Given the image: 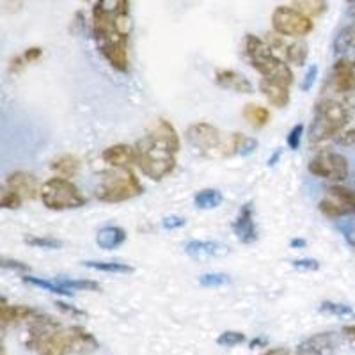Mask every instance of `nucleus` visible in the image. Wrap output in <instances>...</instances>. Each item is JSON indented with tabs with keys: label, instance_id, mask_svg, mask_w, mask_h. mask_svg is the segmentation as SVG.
<instances>
[{
	"label": "nucleus",
	"instance_id": "obj_1",
	"mask_svg": "<svg viewBox=\"0 0 355 355\" xmlns=\"http://www.w3.org/2000/svg\"><path fill=\"white\" fill-rule=\"evenodd\" d=\"M182 148V141L176 128L167 119H158L141 141L135 142L139 167L146 178L162 182L176 169V155Z\"/></svg>",
	"mask_w": 355,
	"mask_h": 355
},
{
	"label": "nucleus",
	"instance_id": "obj_2",
	"mask_svg": "<svg viewBox=\"0 0 355 355\" xmlns=\"http://www.w3.org/2000/svg\"><path fill=\"white\" fill-rule=\"evenodd\" d=\"M82 343L75 329H62L55 318L37 315L31 325L27 347L37 355H69Z\"/></svg>",
	"mask_w": 355,
	"mask_h": 355
},
{
	"label": "nucleus",
	"instance_id": "obj_3",
	"mask_svg": "<svg viewBox=\"0 0 355 355\" xmlns=\"http://www.w3.org/2000/svg\"><path fill=\"white\" fill-rule=\"evenodd\" d=\"M245 55L249 59L250 66L261 75L265 80L275 82V84H283L290 87L295 80V75L288 62L279 59L270 49V44L266 43L261 37L254 34H247L245 36Z\"/></svg>",
	"mask_w": 355,
	"mask_h": 355
},
{
	"label": "nucleus",
	"instance_id": "obj_4",
	"mask_svg": "<svg viewBox=\"0 0 355 355\" xmlns=\"http://www.w3.org/2000/svg\"><path fill=\"white\" fill-rule=\"evenodd\" d=\"M350 114L343 101L338 100H322L316 103L315 116L309 126L311 144H322L331 139H338V135L345 132L350 123Z\"/></svg>",
	"mask_w": 355,
	"mask_h": 355
},
{
	"label": "nucleus",
	"instance_id": "obj_5",
	"mask_svg": "<svg viewBox=\"0 0 355 355\" xmlns=\"http://www.w3.org/2000/svg\"><path fill=\"white\" fill-rule=\"evenodd\" d=\"M144 192V187L130 167H112L103 173L96 187V199L101 202H125Z\"/></svg>",
	"mask_w": 355,
	"mask_h": 355
},
{
	"label": "nucleus",
	"instance_id": "obj_6",
	"mask_svg": "<svg viewBox=\"0 0 355 355\" xmlns=\"http://www.w3.org/2000/svg\"><path fill=\"white\" fill-rule=\"evenodd\" d=\"M41 202L44 208L52 211H66V210H77L87 202L85 196L82 194L71 180L68 178H50L49 182L41 185Z\"/></svg>",
	"mask_w": 355,
	"mask_h": 355
},
{
	"label": "nucleus",
	"instance_id": "obj_7",
	"mask_svg": "<svg viewBox=\"0 0 355 355\" xmlns=\"http://www.w3.org/2000/svg\"><path fill=\"white\" fill-rule=\"evenodd\" d=\"M185 139L202 157H230L231 135L222 133L217 126L199 121L190 125L185 132Z\"/></svg>",
	"mask_w": 355,
	"mask_h": 355
},
{
	"label": "nucleus",
	"instance_id": "obj_8",
	"mask_svg": "<svg viewBox=\"0 0 355 355\" xmlns=\"http://www.w3.org/2000/svg\"><path fill=\"white\" fill-rule=\"evenodd\" d=\"M272 27L274 33L283 37H304L313 33L315 24L313 18L288 6H277L272 12Z\"/></svg>",
	"mask_w": 355,
	"mask_h": 355
},
{
	"label": "nucleus",
	"instance_id": "obj_9",
	"mask_svg": "<svg viewBox=\"0 0 355 355\" xmlns=\"http://www.w3.org/2000/svg\"><path fill=\"white\" fill-rule=\"evenodd\" d=\"M307 171L320 180H327L332 183L345 182L350 174L347 157L334 151H322L315 155L307 164Z\"/></svg>",
	"mask_w": 355,
	"mask_h": 355
},
{
	"label": "nucleus",
	"instance_id": "obj_10",
	"mask_svg": "<svg viewBox=\"0 0 355 355\" xmlns=\"http://www.w3.org/2000/svg\"><path fill=\"white\" fill-rule=\"evenodd\" d=\"M318 210L323 217L341 218L355 214V190L334 183L325 190V196L318 202Z\"/></svg>",
	"mask_w": 355,
	"mask_h": 355
},
{
	"label": "nucleus",
	"instance_id": "obj_11",
	"mask_svg": "<svg viewBox=\"0 0 355 355\" xmlns=\"http://www.w3.org/2000/svg\"><path fill=\"white\" fill-rule=\"evenodd\" d=\"M98 49L101 55L105 57L110 68L119 73H126L130 69V57H128V37L119 33L109 34L105 37H98Z\"/></svg>",
	"mask_w": 355,
	"mask_h": 355
},
{
	"label": "nucleus",
	"instance_id": "obj_12",
	"mask_svg": "<svg viewBox=\"0 0 355 355\" xmlns=\"http://www.w3.org/2000/svg\"><path fill=\"white\" fill-rule=\"evenodd\" d=\"M233 231L236 234L239 242L250 245L258 240V227H256L254 220V208H252V202H245V205L240 208L239 215L233 222Z\"/></svg>",
	"mask_w": 355,
	"mask_h": 355
},
{
	"label": "nucleus",
	"instance_id": "obj_13",
	"mask_svg": "<svg viewBox=\"0 0 355 355\" xmlns=\"http://www.w3.org/2000/svg\"><path fill=\"white\" fill-rule=\"evenodd\" d=\"M6 189L17 192L24 199H36L41 194V185L37 178L27 171H15L6 178Z\"/></svg>",
	"mask_w": 355,
	"mask_h": 355
},
{
	"label": "nucleus",
	"instance_id": "obj_14",
	"mask_svg": "<svg viewBox=\"0 0 355 355\" xmlns=\"http://www.w3.org/2000/svg\"><path fill=\"white\" fill-rule=\"evenodd\" d=\"M338 348V336L336 332H318L309 336L297 347L300 355H332Z\"/></svg>",
	"mask_w": 355,
	"mask_h": 355
},
{
	"label": "nucleus",
	"instance_id": "obj_15",
	"mask_svg": "<svg viewBox=\"0 0 355 355\" xmlns=\"http://www.w3.org/2000/svg\"><path fill=\"white\" fill-rule=\"evenodd\" d=\"M332 87L336 93L348 94L355 91V59H339L332 68Z\"/></svg>",
	"mask_w": 355,
	"mask_h": 355
},
{
	"label": "nucleus",
	"instance_id": "obj_16",
	"mask_svg": "<svg viewBox=\"0 0 355 355\" xmlns=\"http://www.w3.org/2000/svg\"><path fill=\"white\" fill-rule=\"evenodd\" d=\"M215 82H217V85H220L222 89L234 91V93H254V85H252V82H250L245 75L234 71V69H217V73H215Z\"/></svg>",
	"mask_w": 355,
	"mask_h": 355
},
{
	"label": "nucleus",
	"instance_id": "obj_17",
	"mask_svg": "<svg viewBox=\"0 0 355 355\" xmlns=\"http://www.w3.org/2000/svg\"><path fill=\"white\" fill-rule=\"evenodd\" d=\"M101 160L109 164L110 167H132L137 162V150L130 144H114L109 146L103 153Z\"/></svg>",
	"mask_w": 355,
	"mask_h": 355
},
{
	"label": "nucleus",
	"instance_id": "obj_18",
	"mask_svg": "<svg viewBox=\"0 0 355 355\" xmlns=\"http://www.w3.org/2000/svg\"><path fill=\"white\" fill-rule=\"evenodd\" d=\"M259 91H261L263 96L268 100V103L277 107V109L288 107V103H290L291 100L290 87H286V85L283 84H275V82L265 80V78H261V82H259Z\"/></svg>",
	"mask_w": 355,
	"mask_h": 355
},
{
	"label": "nucleus",
	"instance_id": "obj_19",
	"mask_svg": "<svg viewBox=\"0 0 355 355\" xmlns=\"http://www.w3.org/2000/svg\"><path fill=\"white\" fill-rule=\"evenodd\" d=\"M0 315H2V325L8 327V325L20 323L24 322V320H34L40 313L28 306H11V304H8V300L2 299Z\"/></svg>",
	"mask_w": 355,
	"mask_h": 355
},
{
	"label": "nucleus",
	"instance_id": "obj_20",
	"mask_svg": "<svg viewBox=\"0 0 355 355\" xmlns=\"http://www.w3.org/2000/svg\"><path fill=\"white\" fill-rule=\"evenodd\" d=\"M126 242V231L119 226H103L96 233V245L103 250L119 249Z\"/></svg>",
	"mask_w": 355,
	"mask_h": 355
},
{
	"label": "nucleus",
	"instance_id": "obj_21",
	"mask_svg": "<svg viewBox=\"0 0 355 355\" xmlns=\"http://www.w3.org/2000/svg\"><path fill=\"white\" fill-rule=\"evenodd\" d=\"M130 0H98L93 9V17L117 18L121 15H128Z\"/></svg>",
	"mask_w": 355,
	"mask_h": 355
},
{
	"label": "nucleus",
	"instance_id": "obj_22",
	"mask_svg": "<svg viewBox=\"0 0 355 355\" xmlns=\"http://www.w3.org/2000/svg\"><path fill=\"white\" fill-rule=\"evenodd\" d=\"M242 116L243 119L252 126V128L259 130V128H265V126L270 123L272 114L266 107L258 105V103H247V105L243 107Z\"/></svg>",
	"mask_w": 355,
	"mask_h": 355
},
{
	"label": "nucleus",
	"instance_id": "obj_23",
	"mask_svg": "<svg viewBox=\"0 0 355 355\" xmlns=\"http://www.w3.org/2000/svg\"><path fill=\"white\" fill-rule=\"evenodd\" d=\"M222 245L211 240H190L185 243V252L192 258H210L220 254Z\"/></svg>",
	"mask_w": 355,
	"mask_h": 355
},
{
	"label": "nucleus",
	"instance_id": "obj_24",
	"mask_svg": "<svg viewBox=\"0 0 355 355\" xmlns=\"http://www.w3.org/2000/svg\"><path fill=\"white\" fill-rule=\"evenodd\" d=\"M52 171L61 178H75L80 171V160L75 155H61L52 162Z\"/></svg>",
	"mask_w": 355,
	"mask_h": 355
},
{
	"label": "nucleus",
	"instance_id": "obj_25",
	"mask_svg": "<svg viewBox=\"0 0 355 355\" xmlns=\"http://www.w3.org/2000/svg\"><path fill=\"white\" fill-rule=\"evenodd\" d=\"M222 201L224 196L217 189H202L194 196V205L199 210H214L222 205Z\"/></svg>",
	"mask_w": 355,
	"mask_h": 355
},
{
	"label": "nucleus",
	"instance_id": "obj_26",
	"mask_svg": "<svg viewBox=\"0 0 355 355\" xmlns=\"http://www.w3.org/2000/svg\"><path fill=\"white\" fill-rule=\"evenodd\" d=\"M258 148V141L254 137L243 135V133H231V155H240V157H249Z\"/></svg>",
	"mask_w": 355,
	"mask_h": 355
},
{
	"label": "nucleus",
	"instance_id": "obj_27",
	"mask_svg": "<svg viewBox=\"0 0 355 355\" xmlns=\"http://www.w3.org/2000/svg\"><path fill=\"white\" fill-rule=\"evenodd\" d=\"M82 265L85 268L96 272H105V274H132L135 268L128 263L123 261H84Z\"/></svg>",
	"mask_w": 355,
	"mask_h": 355
},
{
	"label": "nucleus",
	"instance_id": "obj_28",
	"mask_svg": "<svg viewBox=\"0 0 355 355\" xmlns=\"http://www.w3.org/2000/svg\"><path fill=\"white\" fill-rule=\"evenodd\" d=\"M334 52L338 55H343V53L354 52L355 50V24L347 25L345 28L339 31V34L334 40Z\"/></svg>",
	"mask_w": 355,
	"mask_h": 355
},
{
	"label": "nucleus",
	"instance_id": "obj_29",
	"mask_svg": "<svg viewBox=\"0 0 355 355\" xmlns=\"http://www.w3.org/2000/svg\"><path fill=\"white\" fill-rule=\"evenodd\" d=\"M24 281L27 284H33V286L36 288H41V290L44 291H50V293H55V295H66V297H69V295H73L71 291L66 290L64 286H62L57 279H43V277H36V275H24Z\"/></svg>",
	"mask_w": 355,
	"mask_h": 355
},
{
	"label": "nucleus",
	"instance_id": "obj_30",
	"mask_svg": "<svg viewBox=\"0 0 355 355\" xmlns=\"http://www.w3.org/2000/svg\"><path fill=\"white\" fill-rule=\"evenodd\" d=\"M284 55H286V61L290 64L304 66L307 61V55H309V46H307L306 41H293V43L286 44Z\"/></svg>",
	"mask_w": 355,
	"mask_h": 355
},
{
	"label": "nucleus",
	"instance_id": "obj_31",
	"mask_svg": "<svg viewBox=\"0 0 355 355\" xmlns=\"http://www.w3.org/2000/svg\"><path fill=\"white\" fill-rule=\"evenodd\" d=\"M293 8L304 12L306 17L316 18L322 17L323 12L327 11L329 4L327 0H293Z\"/></svg>",
	"mask_w": 355,
	"mask_h": 355
},
{
	"label": "nucleus",
	"instance_id": "obj_32",
	"mask_svg": "<svg viewBox=\"0 0 355 355\" xmlns=\"http://www.w3.org/2000/svg\"><path fill=\"white\" fill-rule=\"evenodd\" d=\"M41 57H43V49L40 46H33V49H27L21 55L15 57L11 61V66H9V71H20L24 69L27 64H33V62L40 61Z\"/></svg>",
	"mask_w": 355,
	"mask_h": 355
},
{
	"label": "nucleus",
	"instance_id": "obj_33",
	"mask_svg": "<svg viewBox=\"0 0 355 355\" xmlns=\"http://www.w3.org/2000/svg\"><path fill=\"white\" fill-rule=\"evenodd\" d=\"M57 281L69 290L71 293L75 291H100V284L96 281H89V279H68V277H57Z\"/></svg>",
	"mask_w": 355,
	"mask_h": 355
},
{
	"label": "nucleus",
	"instance_id": "obj_34",
	"mask_svg": "<svg viewBox=\"0 0 355 355\" xmlns=\"http://www.w3.org/2000/svg\"><path fill=\"white\" fill-rule=\"evenodd\" d=\"M320 311L322 313H327V315L339 316V318H354L355 311L350 306L341 302H334V300H325V302L320 304Z\"/></svg>",
	"mask_w": 355,
	"mask_h": 355
},
{
	"label": "nucleus",
	"instance_id": "obj_35",
	"mask_svg": "<svg viewBox=\"0 0 355 355\" xmlns=\"http://www.w3.org/2000/svg\"><path fill=\"white\" fill-rule=\"evenodd\" d=\"M25 243L34 249H44V250H57L62 247L61 240L53 239V236H27Z\"/></svg>",
	"mask_w": 355,
	"mask_h": 355
},
{
	"label": "nucleus",
	"instance_id": "obj_36",
	"mask_svg": "<svg viewBox=\"0 0 355 355\" xmlns=\"http://www.w3.org/2000/svg\"><path fill=\"white\" fill-rule=\"evenodd\" d=\"M199 284L205 288H220L230 284V275L222 272H206L199 277Z\"/></svg>",
	"mask_w": 355,
	"mask_h": 355
},
{
	"label": "nucleus",
	"instance_id": "obj_37",
	"mask_svg": "<svg viewBox=\"0 0 355 355\" xmlns=\"http://www.w3.org/2000/svg\"><path fill=\"white\" fill-rule=\"evenodd\" d=\"M243 341H245V336H243L242 332H236V331L222 332L217 339V343L220 345V347H226V348L239 347V345H242Z\"/></svg>",
	"mask_w": 355,
	"mask_h": 355
},
{
	"label": "nucleus",
	"instance_id": "obj_38",
	"mask_svg": "<svg viewBox=\"0 0 355 355\" xmlns=\"http://www.w3.org/2000/svg\"><path fill=\"white\" fill-rule=\"evenodd\" d=\"M24 202V198L18 196L17 192H12V190L4 189L2 192V199H0V206L4 208V210H18Z\"/></svg>",
	"mask_w": 355,
	"mask_h": 355
},
{
	"label": "nucleus",
	"instance_id": "obj_39",
	"mask_svg": "<svg viewBox=\"0 0 355 355\" xmlns=\"http://www.w3.org/2000/svg\"><path fill=\"white\" fill-rule=\"evenodd\" d=\"M304 128H306V126H304L302 123H299V125H295L293 128L290 130V133H288L286 144L291 151H297L300 148V142H302V135H304Z\"/></svg>",
	"mask_w": 355,
	"mask_h": 355
},
{
	"label": "nucleus",
	"instance_id": "obj_40",
	"mask_svg": "<svg viewBox=\"0 0 355 355\" xmlns=\"http://www.w3.org/2000/svg\"><path fill=\"white\" fill-rule=\"evenodd\" d=\"M187 226V218L182 215H167V217L162 218V227L166 231H174L182 230Z\"/></svg>",
	"mask_w": 355,
	"mask_h": 355
},
{
	"label": "nucleus",
	"instance_id": "obj_41",
	"mask_svg": "<svg viewBox=\"0 0 355 355\" xmlns=\"http://www.w3.org/2000/svg\"><path fill=\"white\" fill-rule=\"evenodd\" d=\"M316 78H318V66L313 64L306 71V75H304V78H302V84H300V89H302L304 93H307V91H311V89H313Z\"/></svg>",
	"mask_w": 355,
	"mask_h": 355
},
{
	"label": "nucleus",
	"instance_id": "obj_42",
	"mask_svg": "<svg viewBox=\"0 0 355 355\" xmlns=\"http://www.w3.org/2000/svg\"><path fill=\"white\" fill-rule=\"evenodd\" d=\"M291 265L295 268H299V270H307V272H316L320 268V263L316 259H311V258H302V259H295L291 261Z\"/></svg>",
	"mask_w": 355,
	"mask_h": 355
},
{
	"label": "nucleus",
	"instance_id": "obj_43",
	"mask_svg": "<svg viewBox=\"0 0 355 355\" xmlns=\"http://www.w3.org/2000/svg\"><path fill=\"white\" fill-rule=\"evenodd\" d=\"M336 144L345 146V148H355V128L345 130L341 135H338V139H336Z\"/></svg>",
	"mask_w": 355,
	"mask_h": 355
},
{
	"label": "nucleus",
	"instance_id": "obj_44",
	"mask_svg": "<svg viewBox=\"0 0 355 355\" xmlns=\"http://www.w3.org/2000/svg\"><path fill=\"white\" fill-rule=\"evenodd\" d=\"M2 268H6V270H18V272H31V268H28L25 263L18 261V259H8L4 258L2 259Z\"/></svg>",
	"mask_w": 355,
	"mask_h": 355
},
{
	"label": "nucleus",
	"instance_id": "obj_45",
	"mask_svg": "<svg viewBox=\"0 0 355 355\" xmlns=\"http://www.w3.org/2000/svg\"><path fill=\"white\" fill-rule=\"evenodd\" d=\"M55 306L59 307V309H61L62 313H66V315L73 316V318H77V316H84V315H85L84 311L77 309V307H75V306H69V304H64V302H61V300H57V302H55Z\"/></svg>",
	"mask_w": 355,
	"mask_h": 355
},
{
	"label": "nucleus",
	"instance_id": "obj_46",
	"mask_svg": "<svg viewBox=\"0 0 355 355\" xmlns=\"http://www.w3.org/2000/svg\"><path fill=\"white\" fill-rule=\"evenodd\" d=\"M343 105L347 107V110H348V114H350V117H355V91H354V93L345 94Z\"/></svg>",
	"mask_w": 355,
	"mask_h": 355
},
{
	"label": "nucleus",
	"instance_id": "obj_47",
	"mask_svg": "<svg viewBox=\"0 0 355 355\" xmlns=\"http://www.w3.org/2000/svg\"><path fill=\"white\" fill-rule=\"evenodd\" d=\"M345 338H348L352 343H355V325H345L343 327Z\"/></svg>",
	"mask_w": 355,
	"mask_h": 355
},
{
	"label": "nucleus",
	"instance_id": "obj_48",
	"mask_svg": "<svg viewBox=\"0 0 355 355\" xmlns=\"http://www.w3.org/2000/svg\"><path fill=\"white\" fill-rule=\"evenodd\" d=\"M263 355H291V354L288 350H284V348H274V350L265 352Z\"/></svg>",
	"mask_w": 355,
	"mask_h": 355
},
{
	"label": "nucleus",
	"instance_id": "obj_49",
	"mask_svg": "<svg viewBox=\"0 0 355 355\" xmlns=\"http://www.w3.org/2000/svg\"><path fill=\"white\" fill-rule=\"evenodd\" d=\"M304 245H306V240H302V239L291 240V247H304Z\"/></svg>",
	"mask_w": 355,
	"mask_h": 355
},
{
	"label": "nucleus",
	"instance_id": "obj_50",
	"mask_svg": "<svg viewBox=\"0 0 355 355\" xmlns=\"http://www.w3.org/2000/svg\"><path fill=\"white\" fill-rule=\"evenodd\" d=\"M279 155H281V151H275V155H274V157H270V158H268V166H274L275 162H277Z\"/></svg>",
	"mask_w": 355,
	"mask_h": 355
},
{
	"label": "nucleus",
	"instance_id": "obj_51",
	"mask_svg": "<svg viewBox=\"0 0 355 355\" xmlns=\"http://www.w3.org/2000/svg\"><path fill=\"white\" fill-rule=\"evenodd\" d=\"M347 2H348V4L354 6V8H355V0H347Z\"/></svg>",
	"mask_w": 355,
	"mask_h": 355
}]
</instances>
